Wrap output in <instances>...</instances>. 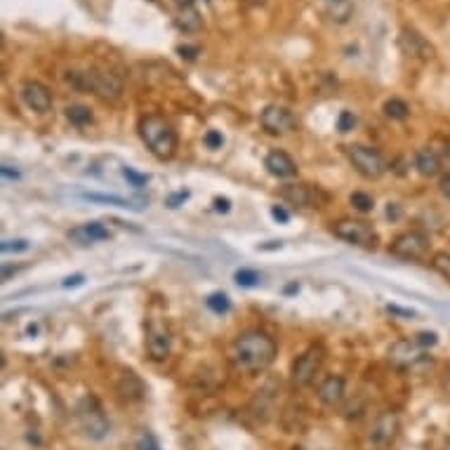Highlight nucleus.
Listing matches in <instances>:
<instances>
[{"instance_id": "79ce46f5", "label": "nucleus", "mask_w": 450, "mask_h": 450, "mask_svg": "<svg viewBox=\"0 0 450 450\" xmlns=\"http://www.w3.org/2000/svg\"><path fill=\"white\" fill-rule=\"evenodd\" d=\"M17 272H19V267L12 269V267H8V264H5V267H3V280H8L10 276H12V274H17Z\"/></svg>"}, {"instance_id": "bb28decb", "label": "nucleus", "mask_w": 450, "mask_h": 450, "mask_svg": "<svg viewBox=\"0 0 450 450\" xmlns=\"http://www.w3.org/2000/svg\"><path fill=\"white\" fill-rule=\"evenodd\" d=\"M432 267L436 269L441 276L450 278V255H448V252H436L434 259H432Z\"/></svg>"}, {"instance_id": "423d86ee", "label": "nucleus", "mask_w": 450, "mask_h": 450, "mask_svg": "<svg viewBox=\"0 0 450 450\" xmlns=\"http://www.w3.org/2000/svg\"><path fill=\"white\" fill-rule=\"evenodd\" d=\"M347 156H349V161H352L354 170L365 179H380L386 170L382 153H380L378 149H373V146L352 144L347 149Z\"/></svg>"}, {"instance_id": "473e14b6", "label": "nucleus", "mask_w": 450, "mask_h": 450, "mask_svg": "<svg viewBox=\"0 0 450 450\" xmlns=\"http://www.w3.org/2000/svg\"><path fill=\"white\" fill-rule=\"evenodd\" d=\"M137 450H161L158 448V443H156V438L151 436V434H142L140 436V441H137Z\"/></svg>"}, {"instance_id": "c85d7f7f", "label": "nucleus", "mask_w": 450, "mask_h": 450, "mask_svg": "<svg viewBox=\"0 0 450 450\" xmlns=\"http://www.w3.org/2000/svg\"><path fill=\"white\" fill-rule=\"evenodd\" d=\"M354 125H356V116L352 111H342L340 118H337V130L340 132H352Z\"/></svg>"}, {"instance_id": "aec40b11", "label": "nucleus", "mask_w": 450, "mask_h": 450, "mask_svg": "<svg viewBox=\"0 0 450 450\" xmlns=\"http://www.w3.org/2000/svg\"><path fill=\"white\" fill-rule=\"evenodd\" d=\"M389 358L396 363H415L420 358V352H417L415 342H396L389 349Z\"/></svg>"}, {"instance_id": "de8ad7c7", "label": "nucleus", "mask_w": 450, "mask_h": 450, "mask_svg": "<svg viewBox=\"0 0 450 450\" xmlns=\"http://www.w3.org/2000/svg\"><path fill=\"white\" fill-rule=\"evenodd\" d=\"M151 3H153V0H151Z\"/></svg>"}, {"instance_id": "58836bf2", "label": "nucleus", "mask_w": 450, "mask_h": 450, "mask_svg": "<svg viewBox=\"0 0 450 450\" xmlns=\"http://www.w3.org/2000/svg\"><path fill=\"white\" fill-rule=\"evenodd\" d=\"M438 189H441V194L446 196V198H450V174H446V177L441 179V184H438Z\"/></svg>"}, {"instance_id": "412c9836", "label": "nucleus", "mask_w": 450, "mask_h": 450, "mask_svg": "<svg viewBox=\"0 0 450 450\" xmlns=\"http://www.w3.org/2000/svg\"><path fill=\"white\" fill-rule=\"evenodd\" d=\"M83 198L92 200V203H104V205H116V208H125V210H142L144 205L135 203L130 198H120V196H107V194H83Z\"/></svg>"}, {"instance_id": "a19ab883", "label": "nucleus", "mask_w": 450, "mask_h": 450, "mask_svg": "<svg viewBox=\"0 0 450 450\" xmlns=\"http://www.w3.org/2000/svg\"><path fill=\"white\" fill-rule=\"evenodd\" d=\"M83 274H76V276H68L66 280H64V288H71V285H81L83 283Z\"/></svg>"}, {"instance_id": "72a5a7b5", "label": "nucleus", "mask_w": 450, "mask_h": 450, "mask_svg": "<svg viewBox=\"0 0 450 450\" xmlns=\"http://www.w3.org/2000/svg\"><path fill=\"white\" fill-rule=\"evenodd\" d=\"M438 340H436V332H420V335L415 337V344L417 347H434Z\"/></svg>"}, {"instance_id": "f704fd0d", "label": "nucleus", "mask_w": 450, "mask_h": 450, "mask_svg": "<svg viewBox=\"0 0 450 450\" xmlns=\"http://www.w3.org/2000/svg\"><path fill=\"white\" fill-rule=\"evenodd\" d=\"M177 52H179V55H182V57H187L189 62H194V59H196V55H198L200 50H198V47H191V45H179V50H177Z\"/></svg>"}, {"instance_id": "dca6fc26", "label": "nucleus", "mask_w": 450, "mask_h": 450, "mask_svg": "<svg viewBox=\"0 0 450 450\" xmlns=\"http://www.w3.org/2000/svg\"><path fill=\"white\" fill-rule=\"evenodd\" d=\"M68 238L81 243V246H88V243L107 241V238H111V231L102 224V222H88V224H81V226H76V229L68 231Z\"/></svg>"}, {"instance_id": "ea45409f", "label": "nucleus", "mask_w": 450, "mask_h": 450, "mask_svg": "<svg viewBox=\"0 0 450 450\" xmlns=\"http://www.w3.org/2000/svg\"><path fill=\"white\" fill-rule=\"evenodd\" d=\"M0 172H3V177L5 179H19V172L17 170H12L10 166H3L0 168Z\"/></svg>"}, {"instance_id": "4468645a", "label": "nucleus", "mask_w": 450, "mask_h": 450, "mask_svg": "<svg viewBox=\"0 0 450 450\" xmlns=\"http://www.w3.org/2000/svg\"><path fill=\"white\" fill-rule=\"evenodd\" d=\"M344 396H347V384H344V378H340V375H330V378L323 380L319 386V399H321V403L328 408L340 406L344 401Z\"/></svg>"}, {"instance_id": "e433bc0d", "label": "nucleus", "mask_w": 450, "mask_h": 450, "mask_svg": "<svg viewBox=\"0 0 450 450\" xmlns=\"http://www.w3.org/2000/svg\"><path fill=\"white\" fill-rule=\"evenodd\" d=\"M229 208H231L229 198H217L215 200V210H217V213H229Z\"/></svg>"}, {"instance_id": "cd10ccee", "label": "nucleus", "mask_w": 450, "mask_h": 450, "mask_svg": "<svg viewBox=\"0 0 450 450\" xmlns=\"http://www.w3.org/2000/svg\"><path fill=\"white\" fill-rule=\"evenodd\" d=\"M236 283L243 285V288H252V285L259 283V274L252 272V269H241V272H236Z\"/></svg>"}, {"instance_id": "c756f323", "label": "nucleus", "mask_w": 450, "mask_h": 450, "mask_svg": "<svg viewBox=\"0 0 450 450\" xmlns=\"http://www.w3.org/2000/svg\"><path fill=\"white\" fill-rule=\"evenodd\" d=\"M0 250L3 252H22V250H29V241L19 238V241H3L0 243Z\"/></svg>"}, {"instance_id": "2f4dec72", "label": "nucleus", "mask_w": 450, "mask_h": 450, "mask_svg": "<svg viewBox=\"0 0 450 450\" xmlns=\"http://www.w3.org/2000/svg\"><path fill=\"white\" fill-rule=\"evenodd\" d=\"M222 144H224V137H222V132L210 130L208 135H205V146H208V149H222Z\"/></svg>"}, {"instance_id": "a18cd8bd", "label": "nucleus", "mask_w": 450, "mask_h": 450, "mask_svg": "<svg viewBox=\"0 0 450 450\" xmlns=\"http://www.w3.org/2000/svg\"><path fill=\"white\" fill-rule=\"evenodd\" d=\"M386 215H389V217H391V220H396V217H399V215H401V210H399V208H396V205H389V210H386Z\"/></svg>"}, {"instance_id": "0eeeda50", "label": "nucleus", "mask_w": 450, "mask_h": 450, "mask_svg": "<svg viewBox=\"0 0 450 450\" xmlns=\"http://www.w3.org/2000/svg\"><path fill=\"white\" fill-rule=\"evenodd\" d=\"M323 358H326V349L321 344H314V347L306 349L302 356H297L293 361V368H290V380H293L295 386H309L316 380V375L321 373L323 368Z\"/></svg>"}, {"instance_id": "f03ea898", "label": "nucleus", "mask_w": 450, "mask_h": 450, "mask_svg": "<svg viewBox=\"0 0 450 450\" xmlns=\"http://www.w3.org/2000/svg\"><path fill=\"white\" fill-rule=\"evenodd\" d=\"M66 83L83 92H92L94 97L104 99V102H118L123 94V81L109 71H99V68H88V71H68Z\"/></svg>"}, {"instance_id": "49530a36", "label": "nucleus", "mask_w": 450, "mask_h": 450, "mask_svg": "<svg viewBox=\"0 0 450 450\" xmlns=\"http://www.w3.org/2000/svg\"><path fill=\"white\" fill-rule=\"evenodd\" d=\"M295 450H306V448H295Z\"/></svg>"}, {"instance_id": "1a4fd4ad", "label": "nucleus", "mask_w": 450, "mask_h": 450, "mask_svg": "<svg viewBox=\"0 0 450 450\" xmlns=\"http://www.w3.org/2000/svg\"><path fill=\"white\" fill-rule=\"evenodd\" d=\"M429 243H432V238H429L427 231L410 229V231H406V234L396 236L389 252L399 259H422L429 250Z\"/></svg>"}, {"instance_id": "7ed1b4c3", "label": "nucleus", "mask_w": 450, "mask_h": 450, "mask_svg": "<svg viewBox=\"0 0 450 450\" xmlns=\"http://www.w3.org/2000/svg\"><path fill=\"white\" fill-rule=\"evenodd\" d=\"M140 137L146 144V149L156 158H161V161L172 158L174 151H177V132L166 118H161L156 114L144 116L140 120Z\"/></svg>"}, {"instance_id": "a878e982", "label": "nucleus", "mask_w": 450, "mask_h": 450, "mask_svg": "<svg viewBox=\"0 0 450 450\" xmlns=\"http://www.w3.org/2000/svg\"><path fill=\"white\" fill-rule=\"evenodd\" d=\"M208 306L215 311V314H226V311L231 309V302L224 293H213L208 297Z\"/></svg>"}, {"instance_id": "5701e85b", "label": "nucleus", "mask_w": 450, "mask_h": 450, "mask_svg": "<svg viewBox=\"0 0 450 450\" xmlns=\"http://www.w3.org/2000/svg\"><path fill=\"white\" fill-rule=\"evenodd\" d=\"M384 116L386 118H391V120H403V118H408V114H410V107L403 102V99H386L384 102Z\"/></svg>"}, {"instance_id": "9b49d317", "label": "nucleus", "mask_w": 450, "mask_h": 450, "mask_svg": "<svg viewBox=\"0 0 450 450\" xmlns=\"http://www.w3.org/2000/svg\"><path fill=\"white\" fill-rule=\"evenodd\" d=\"M259 123H262V128L267 132H272V135H288L297 125L295 123V116L285 107H278V104H272V107L264 109L262 116H259Z\"/></svg>"}, {"instance_id": "20e7f679", "label": "nucleus", "mask_w": 450, "mask_h": 450, "mask_svg": "<svg viewBox=\"0 0 450 450\" xmlns=\"http://www.w3.org/2000/svg\"><path fill=\"white\" fill-rule=\"evenodd\" d=\"M76 417H78V425H81L83 434L92 441H102V438L109 436V420L104 415L102 406L94 396H83L76 406Z\"/></svg>"}, {"instance_id": "b1692460", "label": "nucleus", "mask_w": 450, "mask_h": 450, "mask_svg": "<svg viewBox=\"0 0 450 450\" xmlns=\"http://www.w3.org/2000/svg\"><path fill=\"white\" fill-rule=\"evenodd\" d=\"M66 118L71 125H78V128H83V125L92 123V111L88 107H81V104H73V107L66 109Z\"/></svg>"}, {"instance_id": "ddd939ff", "label": "nucleus", "mask_w": 450, "mask_h": 450, "mask_svg": "<svg viewBox=\"0 0 450 450\" xmlns=\"http://www.w3.org/2000/svg\"><path fill=\"white\" fill-rule=\"evenodd\" d=\"M22 99L29 109L38 111V114H47L52 109V92L50 88L38 81H29L22 85Z\"/></svg>"}, {"instance_id": "393cba45", "label": "nucleus", "mask_w": 450, "mask_h": 450, "mask_svg": "<svg viewBox=\"0 0 450 450\" xmlns=\"http://www.w3.org/2000/svg\"><path fill=\"white\" fill-rule=\"evenodd\" d=\"M349 200H352V205L358 210V213H370V210L375 208L373 196H368V194H363V191H354Z\"/></svg>"}, {"instance_id": "37998d69", "label": "nucleus", "mask_w": 450, "mask_h": 450, "mask_svg": "<svg viewBox=\"0 0 450 450\" xmlns=\"http://www.w3.org/2000/svg\"><path fill=\"white\" fill-rule=\"evenodd\" d=\"M389 311H394V314H401V316H406V319H412V311H406V309H399V306H389Z\"/></svg>"}, {"instance_id": "f3484780", "label": "nucleus", "mask_w": 450, "mask_h": 450, "mask_svg": "<svg viewBox=\"0 0 450 450\" xmlns=\"http://www.w3.org/2000/svg\"><path fill=\"white\" fill-rule=\"evenodd\" d=\"M144 382L137 378L132 370H123L118 380V394L123 396L125 401H140L144 399Z\"/></svg>"}, {"instance_id": "a211bd4d", "label": "nucleus", "mask_w": 450, "mask_h": 450, "mask_svg": "<svg viewBox=\"0 0 450 450\" xmlns=\"http://www.w3.org/2000/svg\"><path fill=\"white\" fill-rule=\"evenodd\" d=\"M415 168L422 177H436L441 170V158L434 149H420L415 153Z\"/></svg>"}, {"instance_id": "39448f33", "label": "nucleus", "mask_w": 450, "mask_h": 450, "mask_svg": "<svg viewBox=\"0 0 450 450\" xmlns=\"http://www.w3.org/2000/svg\"><path fill=\"white\" fill-rule=\"evenodd\" d=\"M399 429H401V420L394 410L380 412L368 429L365 446H368V450H386L394 443V438L399 436Z\"/></svg>"}, {"instance_id": "f257e3e1", "label": "nucleus", "mask_w": 450, "mask_h": 450, "mask_svg": "<svg viewBox=\"0 0 450 450\" xmlns=\"http://www.w3.org/2000/svg\"><path fill=\"white\" fill-rule=\"evenodd\" d=\"M276 352L278 347L274 342V337H269L262 330H248L243 335H238V340L234 342L231 358H234V365L241 373L255 375L267 370L274 363Z\"/></svg>"}, {"instance_id": "4be33fe9", "label": "nucleus", "mask_w": 450, "mask_h": 450, "mask_svg": "<svg viewBox=\"0 0 450 450\" xmlns=\"http://www.w3.org/2000/svg\"><path fill=\"white\" fill-rule=\"evenodd\" d=\"M177 26L187 34H196V31L203 29V19H200L198 10L196 8H182L179 10V17H177Z\"/></svg>"}, {"instance_id": "6ab92c4d", "label": "nucleus", "mask_w": 450, "mask_h": 450, "mask_svg": "<svg viewBox=\"0 0 450 450\" xmlns=\"http://www.w3.org/2000/svg\"><path fill=\"white\" fill-rule=\"evenodd\" d=\"M280 196H283V200H288L290 205H300V208H306V205H311V200H314L311 189L306 187V184H285V187L280 189Z\"/></svg>"}, {"instance_id": "9d476101", "label": "nucleus", "mask_w": 450, "mask_h": 450, "mask_svg": "<svg viewBox=\"0 0 450 450\" xmlns=\"http://www.w3.org/2000/svg\"><path fill=\"white\" fill-rule=\"evenodd\" d=\"M170 330L161 321H149V326H146V352H149V356L153 361H163V358L170 356Z\"/></svg>"}, {"instance_id": "2eb2a0df", "label": "nucleus", "mask_w": 450, "mask_h": 450, "mask_svg": "<svg viewBox=\"0 0 450 450\" xmlns=\"http://www.w3.org/2000/svg\"><path fill=\"white\" fill-rule=\"evenodd\" d=\"M264 168L269 170V174H274V177H278V179H288V177H293V174H297V163H295L285 151H278V149L269 153L267 161H264Z\"/></svg>"}, {"instance_id": "f8f14e48", "label": "nucleus", "mask_w": 450, "mask_h": 450, "mask_svg": "<svg viewBox=\"0 0 450 450\" xmlns=\"http://www.w3.org/2000/svg\"><path fill=\"white\" fill-rule=\"evenodd\" d=\"M399 45L408 57H412V59L427 62V59H432L434 57V47L429 45V40L422 34H417L415 29H410V26H406V29L401 31Z\"/></svg>"}, {"instance_id": "c9c22d12", "label": "nucleus", "mask_w": 450, "mask_h": 450, "mask_svg": "<svg viewBox=\"0 0 450 450\" xmlns=\"http://www.w3.org/2000/svg\"><path fill=\"white\" fill-rule=\"evenodd\" d=\"M189 198V191H179V194H174L172 198H168V205L170 208H177V203H182V200H187Z\"/></svg>"}, {"instance_id": "6e6552de", "label": "nucleus", "mask_w": 450, "mask_h": 450, "mask_svg": "<svg viewBox=\"0 0 450 450\" xmlns=\"http://www.w3.org/2000/svg\"><path fill=\"white\" fill-rule=\"evenodd\" d=\"M332 231H335L337 238L358 248H373L378 243V231L373 229V224H368L363 220H349L347 217V220L335 222Z\"/></svg>"}, {"instance_id": "7c9ffc66", "label": "nucleus", "mask_w": 450, "mask_h": 450, "mask_svg": "<svg viewBox=\"0 0 450 450\" xmlns=\"http://www.w3.org/2000/svg\"><path fill=\"white\" fill-rule=\"evenodd\" d=\"M123 174H125V179H130L132 182V187H137V189H142L146 184V174L135 172L132 168H123Z\"/></svg>"}, {"instance_id": "4c0bfd02", "label": "nucleus", "mask_w": 450, "mask_h": 450, "mask_svg": "<svg viewBox=\"0 0 450 450\" xmlns=\"http://www.w3.org/2000/svg\"><path fill=\"white\" fill-rule=\"evenodd\" d=\"M272 215L276 217L278 222H288V213H285V210L280 208V205H274V208H272Z\"/></svg>"}, {"instance_id": "c03bdc74", "label": "nucleus", "mask_w": 450, "mask_h": 450, "mask_svg": "<svg viewBox=\"0 0 450 450\" xmlns=\"http://www.w3.org/2000/svg\"><path fill=\"white\" fill-rule=\"evenodd\" d=\"M174 3H177V8H179V10H182V8H196L194 0H174Z\"/></svg>"}]
</instances>
